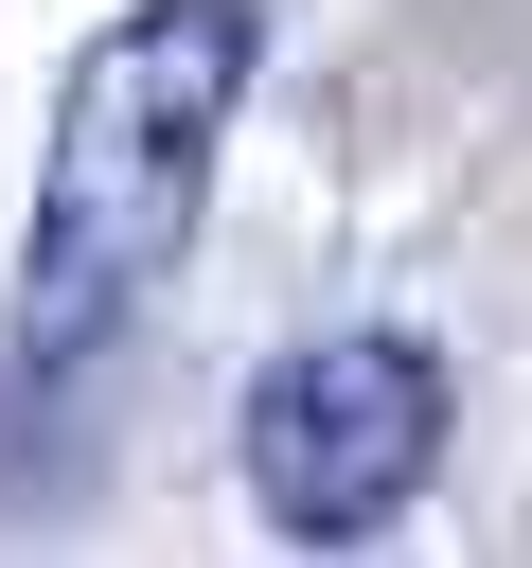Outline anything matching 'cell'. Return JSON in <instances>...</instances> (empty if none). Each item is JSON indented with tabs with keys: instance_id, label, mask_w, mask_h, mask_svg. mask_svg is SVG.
Returning <instances> with one entry per match:
<instances>
[{
	"instance_id": "6da1fadb",
	"label": "cell",
	"mask_w": 532,
	"mask_h": 568,
	"mask_svg": "<svg viewBox=\"0 0 532 568\" xmlns=\"http://www.w3.org/2000/svg\"><path fill=\"white\" fill-rule=\"evenodd\" d=\"M248 53L266 18L248 0H124L71 89H53V160H35V248H18V355H106L177 248H195V195H213V142L248 106Z\"/></svg>"
},
{
	"instance_id": "7a4b0ae2",
	"label": "cell",
	"mask_w": 532,
	"mask_h": 568,
	"mask_svg": "<svg viewBox=\"0 0 532 568\" xmlns=\"http://www.w3.org/2000/svg\"><path fill=\"white\" fill-rule=\"evenodd\" d=\"M231 462H248V515H266V532L355 550V532H390V515L426 497V462H443V355L390 337V320H355V337H284V355L248 373Z\"/></svg>"
}]
</instances>
